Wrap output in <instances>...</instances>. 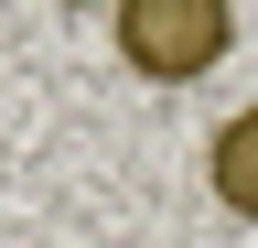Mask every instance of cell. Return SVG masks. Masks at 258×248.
Returning <instances> with one entry per match:
<instances>
[{"mask_svg": "<svg viewBox=\"0 0 258 248\" xmlns=\"http://www.w3.org/2000/svg\"><path fill=\"white\" fill-rule=\"evenodd\" d=\"M237 54V0H118V65L151 86H194Z\"/></svg>", "mask_w": 258, "mask_h": 248, "instance_id": "1", "label": "cell"}, {"mask_svg": "<svg viewBox=\"0 0 258 248\" xmlns=\"http://www.w3.org/2000/svg\"><path fill=\"white\" fill-rule=\"evenodd\" d=\"M205 183H215L226 216H247V227H258V108H237V119L205 140Z\"/></svg>", "mask_w": 258, "mask_h": 248, "instance_id": "2", "label": "cell"}, {"mask_svg": "<svg viewBox=\"0 0 258 248\" xmlns=\"http://www.w3.org/2000/svg\"><path fill=\"white\" fill-rule=\"evenodd\" d=\"M64 11H118V0H64Z\"/></svg>", "mask_w": 258, "mask_h": 248, "instance_id": "3", "label": "cell"}]
</instances>
